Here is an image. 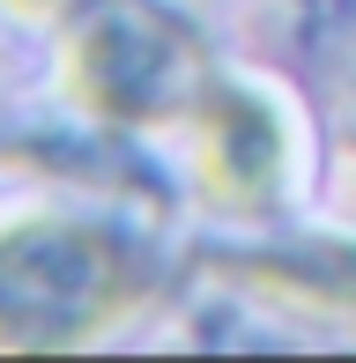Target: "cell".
I'll list each match as a JSON object with an SVG mask.
<instances>
[{
  "mask_svg": "<svg viewBox=\"0 0 356 363\" xmlns=\"http://www.w3.org/2000/svg\"><path fill=\"white\" fill-rule=\"evenodd\" d=\"M149 259L111 223L8 216L0 223V349H74L134 311Z\"/></svg>",
  "mask_w": 356,
  "mask_h": 363,
  "instance_id": "1",
  "label": "cell"
},
{
  "mask_svg": "<svg viewBox=\"0 0 356 363\" xmlns=\"http://www.w3.org/2000/svg\"><path fill=\"white\" fill-rule=\"evenodd\" d=\"M0 8H15V15H45V8H60V0H0Z\"/></svg>",
  "mask_w": 356,
  "mask_h": 363,
  "instance_id": "4",
  "label": "cell"
},
{
  "mask_svg": "<svg viewBox=\"0 0 356 363\" xmlns=\"http://www.w3.org/2000/svg\"><path fill=\"white\" fill-rule=\"evenodd\" d=\"M193 178H201V201L216 216H267L289 186V119L267 89L252 82H223L208 74L201 104H193Z\"/></svg>",
  "mask_w": 356,
  "mask_h": 363,
  "instance_id": "3",
  "label": "cell"
},
{
  "mask_svg": "<svg viewBox=\"0 0 356 363\" xmlns=\"http://www.w3.org/2000/svg\"><path fill=\"white\" fill-rule=\"evenodd\" d=\"M60 82L89 119L156 134V126L193 119L208 67H201V45L186 38V23H171L156 0H89L67 23Z\"/></svg>",
  "mask_w": 356,
  "mask_h": 363,
  "instance_id": "2",
  "label": "cell"
}]
</instances>
